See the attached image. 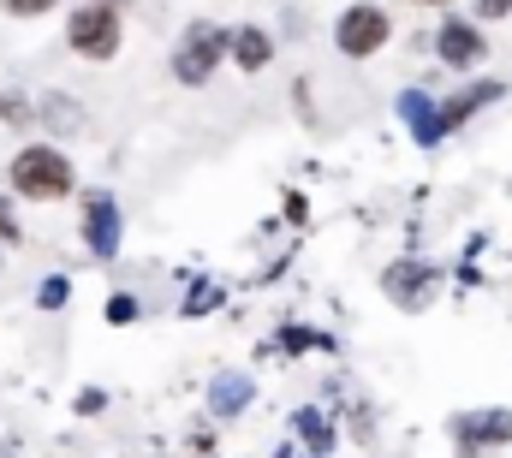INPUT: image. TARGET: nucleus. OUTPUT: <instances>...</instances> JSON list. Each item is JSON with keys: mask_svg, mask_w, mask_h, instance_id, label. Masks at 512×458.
<instances>
[{"mask_svg": "<svg viewBox=\"0 0 512 458\" xmlns=\"http://www.w3.org/2000/svg\"><path fill=\"white\" fill-rule=\"evenodd\" d=\"M6 185L24 203H66L78 191V167H72V155L60 143H24L6 161Z\"/></svg>", "mask_w": 512, "mask_h": 458, "instance_id": "obj_1", "label": "nucleus"}, {"mask_svg": "<svg viewBox=\"0 0 512 458\" xmlns=\"http://www.w3.org/2000/svg\"><path fill=\"white\" fill-rule=\"evenodd\" d=\"M66 48L78 60H90V66H108L126 48V18L114 6H102V0H78L66 12Z\"/></svg>", "mask_w": 512, "mask_h": 458, "instance_id": "obj_2", "label": "nucleus"}, {"mask_svg": "<svg viewBox=\"0 0 512 458\" xmlns=\"http://www.w3.org/2000/svg\"><path fill=\"white\" fill-rule=\"evenodd\" d=\"M227 66V24H215V18H191L185 30H179V42H173V84H185V90H203L215 72Z\"/></svg>", "mask_w": 512, "mask_h": 458, "instance_id": "obj_3", "label": "nucleus"}, {"mask_svg": "<svg viewBox=\"0 0 512 458\" xmlns=\"http://www.w3.org/2000/svg\"><path fill=\"white\" fill-rule=\"evenodd\" d=\"M387 42H393V12H387L382 0H352L334 18V48L346 60H376Z\"/></svg>", "mask_w": 512, "mask_h": 458, "instance_id": "obj_4", "label": "nucleus"}, {"mask_svg": "<svg viewBox=\"0 0 512 458\" xmlns=\"http://www.w3.org/2000/svg\"><path fill=\"white\" fill-rule=\"evenodd\" d=\"M78 232H84V250H90L96 262H114V256H120V238H126L120 197H114V191H84V203H78Z\"/></svg>", "mask_w": 512, "mask_h": 458, "instance_id": "obj_5", "label": "nucleus"}, {"mask_svg": "<svg viewBox=\"0 0 512 458\" xmlns=\"http://www.w3.org/2000/svg\"><path fill=\"white\" fill-rule=\"evenodd\" d=\"M435 60H441L447 72H483V60H489V36H483V24L465 18V12L441 18V24H435Z\"/></svg>", "mask_w": 512, "mask_h": 458, "instance_id": "obj_6", "label": "nucleus"}, {"mask_svg": "<svg viewBox=\"0 0 512 458\" xmlns=\"http://www.w3.org/2000/svg\"><path fill=\"white\" fill-rule=\"evenodd\" d=\"M435 292H441V274H435L423 256H399V262L382 268V298L393 310H429Z\"/></svg>", "mask_w": 512, "mask_h": 458, "instance_id": "obj_7", "label": "nucleus"}, {"mask_svg": "<svg viewBox=\"0 0 512 458\" xmlns=\"http://www.w3.org/2000/svg\"><path fill=\"white\" fill-rule=\"evenodd\" d=\"M453 435H459V453L471 458L477 447H507L512 441V411H471V417H453Z\"/></svg>", "mask_w": 512, "mask_h": 458, "instance_id": "obj_8", "label": "nucleus"}, {"mask_svg": "<svg viewBox=\"0 0 512 458\" xmlns=\"http://www.w3.org/2000/svg\"><path fill=\"white\" fill-rule=\"evenodd\" d=\"M36 125H42L48 137H78V131L90 125V114H84V102H78L72 90H42V96H36Z\"/></svg>", "mask_w": 512, "mask_h": 458, "instance_id": "obj_9", "label": "nucleus"}, {"mask_svg": "<svg viewBox=\"0 0 512 458\" xmlns=\"http://www.w3.org/2000/svg\"><path fill=\"white\" fill-rule=\"evenodd\" d=\"M399 119H405V131H411L423 149H435V143L447 137V125H441V102H435L429 90H405V96H399Z\"/></svg>", "mask_w": 512, "mask_h": 458, "instance_id": "obj_10", "label": "nucleus"}, {"mask_svg": "<svg viewBox=\"0 0 512 458\" xmlns=\"http://www.w3.org/2000/svg\"><path fill=\"white\" fill-rule=\"evenodd\" d=\"M227 60H233L239 72H268L274 36H268L262 24H233V30H227Z\"/></svg>", "mask_w": 512, "mask_h": 458, "instance_id": "obj_11", "label": "nucleus"}, {"mask_svg": "<svg viewBox=\"0 0 512 458\" xmlns=\"http://www.w3.org/2000/svg\"><path fill=\"white\" fill-rule=\"evenodd\" d=\"M251 399H256V381L245 369H221L209 381V411L215 417H239V411H251Z\"/></svg>", "mask_w": 512, "mask_h": 458, "instance_id": "obj_12", "label": "nucleus"}, {"mask_svg": "<svg viewBox=\"0 0 512 458\" xmlns=\"http://www.w3.org/2000/svg\"><path fill=\"white\" fill-rule=\"evenodd\" d=\"M501 96H507V84H501V78H483V84H471V90H459V96L441 102V125L459 131L471 114H483V102H501Z\"/></svg>", "mask_w": 512, "mask_h": 458, "instance_id": "obj_13", "label": "nucleus"}, {"mask_svg": "<svg viewBox=\"0 0 512 458\" xmlns=\"http://www.w3.org/2000/svg\"><path fill=\"white\" fill-rule=\"evenodd\" d=\"M0 125L30 131V125H36V102H30L24 90H0Z\"/></svg>", "mask_w": 512, "mask_h": 458, "instance_id": "obj_14", "label": "nucleus"}, {"mask_svg": "<svg viewBox=\"0 0 512 458\" xmlns=\"http://www.w3.org/2000/svg\"><path fill=\"white\" fill-rule=\"evenodd\" d=\"M298 435H304V447H334V423H322V411H298Z\"/></svg>", "mask_w": 512, "mask_h": 458, "instance_id": "obj_15", "label": "nucleus"}, {"mask_svg": "<svg viewBox=\"0 0 512 458\" xmlns=\"http://www.w3.org/2000/svg\"><path fill=\"white\" fill-rule=\"evenodd\" d=\"M66 298H72V280H66V274H48V280L36 286V304H42V310H60Z\"/></svg>", "mask_w": 512, "mask_h": 458, "instance_id": "obj_16", "label": "nucleus"}, {"mask_svg": "<svg viewBox=\"0 0 512 458\" xmlns=\"http://www.w3.org/2000/svg\"><path fill=\"white\" fill-rule=\"evenodd\" d=\"M54 6H60V0H0V12H6V18H24V24H30V18H48Z\"/></svg>", "mask_w": 512, "mask_h": 458, "instance_id": "obj_17", "label": "nucleus"}, {"mask_svg": "<svg viewBox=\"0 0 512 458\" xmlns=\"http://www.w3.org/2000/svg\"><path fill=\"white\" fill-rule=\"evenodd\" d=\"M24 238V227H18V209H12V197H0V250L6 244H18Z\"/></svg>", "mask_w": 512, "mask_h": 458, "instance_id": "obj_18", "label": "nucleus"}, {"mask_svg": "<svg viewBox=\"0 0 512 458\" xmlns=\"http://www.w3.org/2000/svg\"><path fill=\"white\" fill-rule=\"evenodd\" d=\"M471 12H477V24H501V18H512V0H471Z\"/></svg>", "mask_w": 512, "mask_h": 458, "instance_id": "obj_19", "label": "nucleus"}, {"mask_svg": "<svg viewBox=\"0 0 512 458\" xmlns=\"http://www.w3.org/2000/svg\"><path fill=\"white\" fill-rule=\"evenodd\" d=\"M131 316H137V298H131V292H114V298H108V322H114V328H126Z\"/></svg>", "mask_w": 512, "mask_h": 458, "instance_id": "obj_20", "label": "nucleus"}, {"mask_svg": "<svg viewBox=\"0 0 512 458\" xmlns=\"http://www.w3.org/2000/svg\"><path fill=\"white\" fill-rule=\"evenodd\" d=\"M102 6H114V12H126V6H137V0H102Z\"/></svg>", "mask_w": 512, "mask_h": 458, "instance_id": "obj_21", "label": "nucleus"}, {"mask_svg": "<svg viewBox=\"0 0 512 458\" xmlns=\"http://www.w3.org/2000/svg\"><path fill=\"white\" fill-rule=\"evenodd\" d=\"M411 6H447V0H411Z\"/></svg>", "mask_w": 512, "mask_h": 458, "instance_id": "obj_22", "label": "nucleus"}, {"mask_svg": "<svg viewBox=\"0 0 512 458\" xmlns=\"http://www.w3.org/2000/svg\"><path fill=\"white\" fill-rule=\"evenodd\" d=\"M0 268H6V250H0Z\"/></svg>", "mask_w": 512, "mask_h": 458, "instance_id": "obj_23", "label": "nucleus"}]
</instances>
